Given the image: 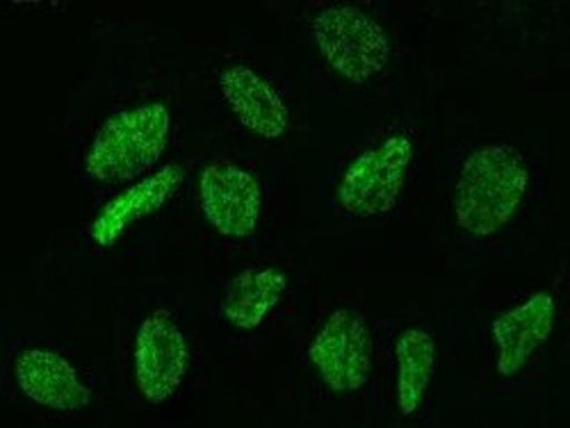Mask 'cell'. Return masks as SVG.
<instances>
[{"mask_svg":"<svg viewBox=\"0 0 570 428\" xmlns=\"http://www.w3.org/2000/svg\"><path fill=\"white\" fill-rule=\"evenodd\" d=\"M278 10V41L291 53L311 101L384 99L434 71L420 64L432 26L404 3L306 0Z\"/></svg>","mask_w":570,"mask_h":428,"instance_id":"obj_5","label":"cell"},{"mask_svg":"<svg viewBox=\"0 0 570 428\" xmlns=\"http://www.w3.org/2000/svg\"><path fill=\"white\" fill-rule=\"evenodd\" d=\"M445 390V321L439 306L376 319L374 426H432Z\"/></svg>","mask_w":570,"mask_h":428,"instance_id":"obj_13","label":"cell"},{"mask_svg":"<svg viewBox=\"0 0 570 428\" xmlns=\"http://www.w3.org/2000/svg\"><path fill=\"white\" fill-rule=\"evenodd\" d=\"M293 165L276 153L193 135L185 230L222 265L295 247Z\"/></svg>","mask_w":570,"mask_h":428,"instance_id":"obj_8","label":"cell"},{"mask_svg":"<svg viewBox=\"0 0 570 428\" xmlns=\"http://www.w3.org/2000/svg\"><path fill=\"white\" fill-rule=\"evenodd\" d=\"M566 262L443 301L445 378L461 401L515 408L541 388L566 349Z\"/></svg>","mask_w":570,"mask_h":428,"instance_id":"obj_4","label":"cell"},{"mask_svg":"<svg viewBox=\"0 0 570 428\" xmlns=\"http://www.w3.org/2000/svg\"><path fill=\"white\" fill-rule=\"evenodd\" d=\"M295 362L315 415L347 426H374L376 319L347 295L311 301L297 321Z\"/></svg>","mask_w":570,"mask_h":428,"instance_id":"obj_10","label":"cell"},{"mask_svg":"<svg viewBox=\"0 0 570 428\" xmlns=\"http://www.w3.org/2000/svg\"><path fill=\"white\" fill-rule=\"evenodd\" d=\"M189 132L297 162L311 137V93L281 41L230 32L187 64Z\"/></svg>","mask_w":570,"mask_h":428,"instance_id":"obj_6","label":"cell"},{"mask_svg":"<svg viewBox=\"0 0 570 428\" xmlns=\"http://www.w3.org/2000/svg\"><path fill=\"white\" fill-rule=\"evenodd\" d=\"M306 253L285 247L226 262L204 288L206 317L217 349L256 351L297 326L306 306Z\"/></svg>","mask_w":570,"mask_h":428,"instance_id":"obj_12","label":"cell"},{"mask_svg":"<svg viewBox=\"0 0 570 428\" xmlns=\"http://www.w3.org/2000/svg\"><path fill=\"white\" fill-rule=\"evenodd\" d=\"M430 197L434 249L461 269H500L539 256L550 203L548 132L443 121Z\"/></svg>","mask_w":570,"mask_h":428,"instance_id":"obj_3","label":"cell"},{"mask_svg":"<svg viewBox=\"0 0 570 428\" xmlns=\"http://www.w3.org/2000/svg\"><path fill=\"white\" fill-rule=\"evenodd\" d=\"M3 392L21 415L41 421H82L99 417L106 404L108 369L82 354L46 324L21 315L3 324Z\"/></svg>","mask_w":570,"mask_h":428,"instance_id":"obj_11","label":"cell"},{"mask_svg":"<svg viewBox=\"0 0 570 428\" xmlns=\"http://www.w3.org/2000/svg\"><path fill=\"white\" fill-rule=\"evenodd\" d=\"M441 76L426 73L393 97L311 101V137L297 156L295 247L334 253L393 232L430 197L443 119Z\"/></svg>","mask_w":570,"mask_h":428,"instance_id":"obj_1","label":"cell"},{"mask_svg":"<svg viewBox=\"0 0 570 428\" xmlns=\"http://www.w3.org/2000/svg\"><path fill=\"white\" fill-rule=\"evenodd\" d=\"M193 137L165 165L117 189L56 251V273L73 288H121L158 273L169 232L185 226Z\"/></svg>","mask_w":570,"mask_h":428,"instance_id":"obj_9","label":"cell"},{"mask_svg":"<svg viewBox=\"0 0 570 428\" xmlns=\"http://www.w3.org/2000/svg\"><path fill=\"white\" fill-rule=\"evenodd\" d=\"M193 137L187 60L176 37L139 19H99L62 117L85 208L171 160Z\"/></svg>","mask_w":570,"mask_h":428,"instance_id":"obj_2","label":"cell"},{"mask_svg":"<svg viewBox=\"0 0 570 428\" xmlns=\"http://www.w3.org/2000/svg\"><path fill=\"white\" fill-rule=\"evenodd\" d=\"M219 360L204 288L193 278L154 273L135 285L117 321L112 371L126 406L171 421L202 395Z\"/></svg>","mask_w":570,"mask_h":428,"instance_id":"obj_7","label":"cell"}]
</instances>
